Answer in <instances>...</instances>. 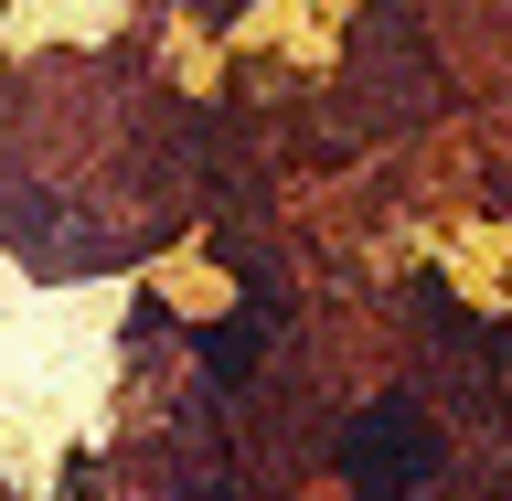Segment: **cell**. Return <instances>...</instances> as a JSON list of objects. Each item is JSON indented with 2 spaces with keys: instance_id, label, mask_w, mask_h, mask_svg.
Listing matches in <instances>:
<instances>
[{
  "instance_id": "1",
  "label": "cell",
  "mask_w": 512,
  "mask_h": 501,
  "mask_svg": "<svg viewBox=\"0 0 512 501\" xmlns=\"http://www.w3.org/2000/svg\"><path fill=\"white\" fill-rule=\"evenodd\" d=\"M438 470V427L416 406H374V416H352V438H342V480L363 501H395L406 480Z\"/></svg>"
},
{
  "instance_id": "2",
  "label": "cell",
  "mask_w": 512,
  "mask_h": 501,
  "mask_svg": "<svg viewBox=\"0 0 512 501\" xmlns=\"http://www.w3.org/2000/svg\"><path fill=\"white\" fill-rule=\"evenodd\" d=\"M203 374H224V384H235V374H256V310L203 331Z\"/></svg>"
}]
</instances>
